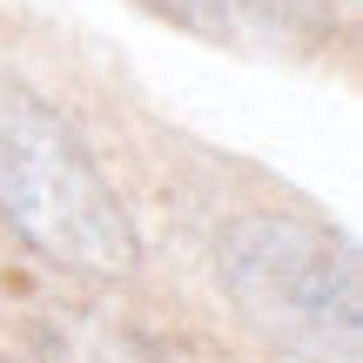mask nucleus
I'll return each mask as SVG.
<instances>
[{"label": "nucleus", "mask_w": 363, "mask_h": 363, "mask_svg": "<svg viewBox=\"0 0 363 363\" xmlns=\"http://www.w3.org/2000/svg\"><path fill=\"white\" fill-rule=\"evenodd\" d=\"M216 289L256 343L289 363H363V269L350 235L289 208L216 229Z\"/></svg>", "instance_id": "obj_1"}, {"label": "nucleus", "mask_w": 363, "mask_h": 363, "mask_svg": "<svg viewBox=\"0 0 363 363\" xmlns=\"http://www.w3.org/2000/svg\"><path fill=\"white\" fill-rule=\"evenodd\" d=\"M0 216L54 269L94 283H121L142 262V235L115 182L88 155L74 121L21 81H0Z\"/></svg>", "instance_id": "obj_2"}, {"label": "nucleus", "mask_w": 363, "mask_h": 363, "mask_svg": "<svg viewBox=\"0 0 363 363\" xmlns=\"http://www.w3.org/2000/svg\"><path fill=\"white\" fill-rule=\"evenodd\" d=\"M142 7L249 61H303L337 27L330 0H142Z\"/></svg>", "instance_id": "obj_3"}, {"label": "nucleus", "mask_w": 363, "mask_h": 363, "mask_svg": "<svg viewBox=\"0 0 363 363\" xmlns=\"http://www.w3.org/2000/svg\"><path fill=\"white\" fill-rule=\"evenodd\" d=\"M40 357L48 363H155L128 323H115L101 310H61L40 330Z\"/></svg>", "instance_id": "obj_4"}]
</instances>
